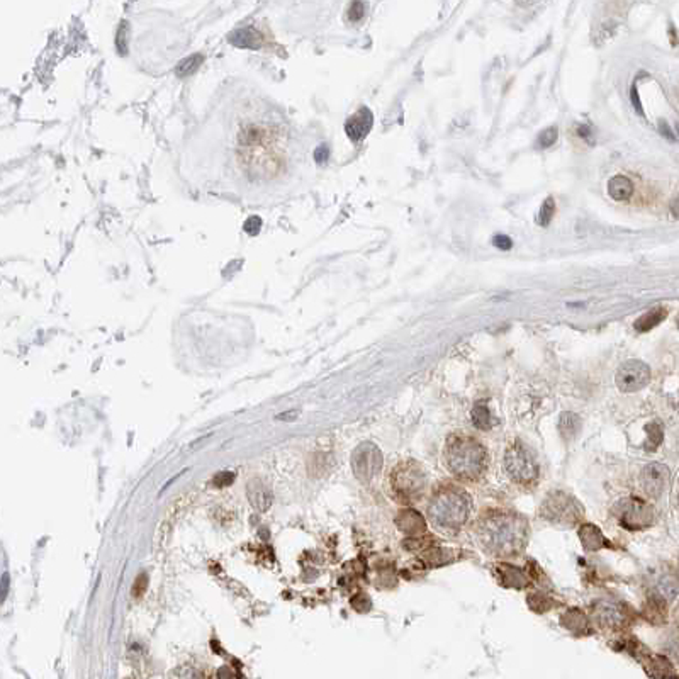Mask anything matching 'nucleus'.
Segmentation results:
<instances>
[{
    "label": "nucleus",
    "instance_id": "f257e3e1",
    "mask_svg": "<svg viewBox=\"0 0 679 679\" xmlns=\"http://www.w3.org/2000/svg\"><path fill=\"white\" fill-rule=\"evenodd\" d=\"M527 520L510 510H486L475 523V539L488 554L511 557L522 552L528 542Z\"/></svg>",
    "mask_w": 679,
    "mask_h": 679
},
{
    "label": "nucleus",
    "instance_id": "f03ea898",
    "mask_svg": "<svg viewBox=\"0 0 679 679\" xmlns=\"http://www.w3.org/2000/svg\"><path fill=\"white\" fill-rule=\"evenodd\" d=\"M443 464L457 480L478 483L489 469L488 448L473 435L453 433L445 442Z\"/></svg>",
    "mask_w": 679,
    "mask_h": 679
},
{
    "label": "nucleus",
    "instance_id": "7ed1b4c3",
    "mask_svg": "<svg viewBox=\"0 0 679 679\" xmlns=\"http://www.w3.org/2000/svg\"><path fill=\"white\" fill-rule=\"evenodd\" d=\"M470 515H473V500L465 489L457 484H442L431 493L428 520L436 530L458 533L469 523Z\"/></svg>",
    "mask_w": 679,
    "mask_h": 679
},
{
    "label": "nucleus",
    "instance_id": "20e7f679",
    "mask_svg": "<svg viewBox=\"0 0 679 679\" xmlns=\"http://www.w3.org/2000/svg\"><path fill=\"white\" fill-rule=\"evenodd\" d=\"M502 465H505V473L511 483H515L520 488H532L539 483V462H537L530 448L520 442V440H515V442L508 445V448L505 451V457H502Z\"/></svg>",
    "mask_w": 679,
    "mask_h": 679
},
{
    "label": "nucleus",
    "instance_id": "39448f33",
    "mask_svg": "<svg viewBox=\"0 0 679 679\" xmlns=\"http://www.w3.org/2000/svg\"><path fill=\"white\" fill-rule=\"evenodd\" d=\"M426 483H428V478H426L425 469L413 460L401 462L391 470L389 475L392 495L401 502L420 500L426 489Z\"/></svg>",
    "mask_w": 679,
    "mask_h": 679
},
{
    "label": "nucleus",
    "instance_id": "423d86ee",
    "mask_svg": "<svg viewBox=\"0 0 679 679\" xmlns=\"http://www.w3.org/2000/svg\"><path fill=\"white\" fill-rule=\"evenodd\" d=\"M583 515V506L564 491H552L540 505V517L559 527H574Z\"/></svg>",
    "mask_w": 679,
    "mask_h": 679
},
{
    "label": "nucleus",
    "instance_id": "0eeeda50",
    "mask_svg": "<svg viewBox=\"0 0 679 679\" xmlns=\"http://www.w3.org/2000/svg\"><path fill=\"white\" fill-rule=\"evenodd\" d=\"M615 520L620 527L628 532H641L649 528L656 520V511L649 502L641 498H625L619 501L613 510Z\"/></svg>",
    "mask_w": 679,
    "mask_h": 679
},
{
    "label": "nucleus",
    "instance_id": "6e6552de",
    "mask_svg": "<svg viewBox=\"0 0 679 679\" xmlns=\"http://www.w3.org/2000/svg\"><path fill=\"white\" fill-rule=\"evenodd\" d=\"M591 615H593V620L596 621L599 627L610 630H620L627 627L633 616L632 610H630L623 601L615 598L598 599L593 605Z\"/></svg>",
    "mask_w": 679,
    "mask_h": 679
},
{
    "label": "nucleus",
    "instance_id": "1a4fd4ad",
    "mask_svg": "<svg viewBox=\"0 0 679 679\" xmlns=\"http://www.w3.org/2000/svg\"><path fill=\"white\" fill-rule=\"evenodd\" d=\"M382 464H384V458H382L381 451L370 442L359 445L352 456V469H354L355 478L364 484L372 483L377 478Z\"/></svg>",
    "mask_w": 679,
    "mask_h": 679
},
{
    "label": "nucleus",
    "instance_id": "9d476101",
    "mask_svg": "<svg viewBox=\"0 0 679 679\" xmlns=\"http://www.w3.org/2000/svg\"><path fill=\"white\" fill-rule=\"evenodd\" d=\"M615 382L621 392L641 391L651 382L649 365L641 362V360H627L619 367Z\"/></svg>",
    "mask_w": 679,
    "mask_h": 679
},
{
    "label": "nucleus",
    "instance_id": "9b49d317",
    "mask_svg": "<svg viewBox=\"0 0 679 679\" xmlns=\"http://www.w3.org/2000/svg\"><path fill=\"white\" fill-rule=\"evenodd\" d=\"M669 480H671L669 469L664 464H657V462H652V464L643 467L641 478H638L643 495L652 498V500H657V498L664 495L669 486Z\"/></svg>",
    "mask_w": 679,
    "mask_h": 679
},
{
    "label": "nucleus",
    "instance_id": "f8f14e48",
    "mask_svg": "<svg viewBox=\"0 0 679 679\" xmlns=\"http://www.w3.org/2000/svg\"><path fill=\"white\" fill-rule=\"evenodd\" d=\"M374 125V116L369 107H360L354 116H350L345 122V133L355 143L367 138Z\"/></svg>",
    "mask_w": 679,
    "mask_h": 679
},
{
    "label": "nucleus",
    "instance_id": "ddd939ff",
    "mask_svg": "<svg viewBox=\"0 0 679 679\" xmlns=\"http://www.w3.org/2000/svg\"><path fill=\"white\" fill-rule=\"evenodd\" d=\"M679 593V581L678 577L671 574V572H664V574L657 576L654 586H652L651 596H656L663 599L665 603H671Z\"/></svg>",
    "mask_w": 679,
    "mask_h": 679
},
{
    "label": "nucleus",
    "instance_id": "4468645a",
    "mask_svg": "<svg viewBox=\"0 0 679 679\" xmlns=\"http://www.w3.org/2000/svg\"><path fill=\"white\" fill-rule=\"evenodd\" d=\"M396 525H398L399 530L408 533V535H423L426 530L425 518L414 510L401 511L398 517H396Z\"/></svg>",
    "mask_w": 679,
    "mask_h": 679
},
{
    "label": "nucleus",
    "instance_id": "2eb2a0df",
    "mask_svg": "<svg viewBox=\"0 0 679 679\" xmlns=\"http://www.w3.org/2000/svg\"><path fill=\"white\" fill-rule=\"evenodd\" d=\"M579 539L588 550H598L603 549V547H611L610 542L606 540V537L603 535V532L599 530L598 527H594V525H583V527L579 528Z\"/></svg>",
    "mask_w": 679,
    "mask_h": 679
},
{
    "label": "nucleus",
    "instance_id": "dca6fc26",
    "mask_svg": "<svg viewBox=\"0 0 679 679\" xmlns=\"http://www.w3.org/2000/svg\"><path fill=\"white\" fill-rule=\"evenodd\" d=\"M498 576H500L501 583L508 588H525L528 586V577L527 574H523L518 567L510 566V564H501L498 567Z\"/></svg>",
    "mask_w": 679,
    "mask_h": 679
},
{
    "label": "nucleus",
    "instance_id": "f3484780",
    "mask_svg": "<svg viewBox=\"0 0 679 679\" xmlns=\"http://www.w3.org/2000/svg\"><path fill=\"white\" fill-rule=\"evenodd\" d=\"M248 498L251 505L260 511L268 510V506L272 505V493L258 479H253L248 483Z\"/></svg>",
    "mask_w": 679,
    "mask_h": 679
},
{
    "label": "nucleus",
    "instance_id": "a211bd4d",
    "mask_svg": "<svg viewBox=\"0 0 679 679\" xmlns=\"http://www.w3.org/2000/svg\"><path fill=\"white\" fill-rule=\"evenodd\" d=\"M608 194L615 201H627L633 194V184L628 177L623 175H615L608 180Z\"/></svg>",
    "mask_w": 679,
    "mask_h": 679
},
{
    "label": "nucleus",
    "instance_id": "6ab92c4d",
    "mask_svg": "<svg viewBox=\"0 0 679 679\" xmlns=\"http://www.w3.org/2000/svg\"><path fill=\"white\" fill-rule=\"evenodd\" d=\"M665 316H668V310H665V307H654V310H651L649 312H646V315L638 317L637 321H635V330H637V332H641V333H646V332H651L652 328H656L657 325H660L663 323V321L665 320Z\"/></svg>",
    "mask_w": 679,
    "mask_h": 679
},
{
    "label": "nucleus",
    "instance_id": "aec40b11",
    "mask_svg": "<svg viewBox=\"0 0 679 679\" xmlns=\"http://www.w3.org/2000/svg\"><path fill=\"white\" fill-rule=\"evenodd\" d=\"M470 418H473V423L475 428L479 430H491L495 426V420H493V413L491 409L488 408L486 403H478L470 413Z\"/></svg>",
    "mask_w": 679,
    "mask_h": 679
},
{
    "label": "nucleus",
    "instance_id": "412c9836",
    "mask_svg": "<svg viewBox=\"0 0 679 679\" xmlns=\"http://www.w3.org/2000/svg\"><path fill=\"white\" fill-rule=\"evenodd\" d=\"M646 433H647V440H646V451H656L660 443H663L664 438V428L663 423L659 421H652L646 426Z\"/></svg>",
    "mask_w": 679,
    "mask_h": 679
},
{
    "label": "nucleus",
    "instance_id": "4be33fe9",
    "mask_svg": "<svg viewBox=\"0 0 679 679\" xmlns=\"http://www.w3.org/2000/svg\"><path fill=\"white\" fill-rule=\"evenodd\" d=\"M229 41H231L233 45H238V46L255 48L258 45V43H257L258 41V34L255 33V31L251 28H241V29H236L233 34H229Z\"/></svg>",
    "mask_w": 679,
    "mask_h": 679
},
{
    "label": "nucleus",
    "instance_id": "5701e85b",
    "mask_svg": "<svg viewBox=\"0 0 679 679\" xmlns=\"http://www.w3.org/2000/svg\"><path fill=\"white\" fill-rule=\"evenodd\" d=\"M586 620H588V619H586V615L579 610H569L567 613H564V616H562V623L571 630L584 628L586 627Z\"/></svg>",
    "mask_w": 679,
    "mask_h": 679
},
{
    "label": "nucleus",
    "instance_id": "b1692460",
    "mask_svg": "<svg viewBox=\"0 0 679 679\" xmlns=\"http://www.w3.org/2000/svg\"><path fill=\"white\" fill-rule=\"evenodd\" d=\"M554 214H555V201L552 199V197H547L544 204H542L540 207L539 216H537V223H539L542 228H547L550 224V221H552Z\"/></svg>",
    "mask_w": 679,
    "mask_h": 679
},
{
    "label": "nucleus",
    "instance_id": "393cba45",
    "mask_svg": "<svg viewBox=\"0 0 679 679\" xmlns=\"http://www.w3.org/2000/svg\"><path fill=\"white\" fill-rule=\"evenodd\" d=\"M577 426H579V420H577L576 414H572V413L562 414V418H561V433H562L564 436H566V438H571V436L576 433Z\"/></svg>",
    "mask_w": 679,
    "mask_h": 679
},
{
    "label": "nucleus",
    "instance_id": "a878e982",
    "mask_svg": "<svg viewBox=\"0 0 679 679\" xmlns=\"http://www.w3.org/2000/svg\"><path fill=\"white\" fill-rule=\"evenodd\" d=\"M201 63H202V56L201 55H194V56H191V58H185L182 63H180L177 67V73L180 75V77H185L187 73L194 72V70L199 67Z\"/></svg>",
    "mask_w": 679,
    "mask_h": 679
},
{
    "label": "nucleus",
    "instance_id": "bb28decb",
    "mask_svg": "<svg viewBox=\"0 0 679 679\" xmlns=\"http://www.w3.org/2000/svg\"><path fill=\"white\" fill-rule=\"evenodd\" d=\"M557 127H547L545 131H542L539 136V147L540 148H550L552 144L557 141Z\"/></svg>",
    "mask_w": 679,
    "mask_h": 679
},
{
    "label": "nucleus",
    "instance_id": "cd10ccee",
    "mask_svg": "<svg viewBox=\"0 0 679 679\" xmlns=\"http://www.w3.org/2000/svg\"><path fill=\"white\" fill-rule=\"evenodd\" d=\"M172 679H204V678H202V674L197 671L196 668L184 665V668H179L177 671H174Z\"/></svg>",
    "mask_w": 679,
    "mask_h": 679
},
{
    "label": "nucleus",
    "instance_id": "c85d7f7f",
    "mask_svg": "<svg viewBox=\"0 0 679 679\" xmlns=\"http://www.w3.org/2000/svg\"><path fill=\"white\" fill-rule=\"evenodd\" d=\"M260 228H262V219H260L258 216H250V218L246 219L245 224H243V229L251 236L257 235V233L260 231Z\"/></svg>",
    "mask_w": 679,
    "mask_h": 679
},
{
    "label": "nucleus",
    "instance_id": "c756f323",
    "mask_svg": "<svg viewBox=\"0 0 679 679\" xmlns=\"http://www.w3.org/2000/svg\"><path fill=\"white\" fill-rule=\"evenodd\" d=\"M365 14V6L362 2H354L350 6V9H348V19L350 21H360L362 19V16Z\"/></svg>",
    "mask_w": 679,
    "mask_h": 679
},
{
    "label": "nucleus",
    "instance_id": "7c9ffc66",
    "mask_svg": "<svg viewBox=\"0 0 679 679\" xmlns=\"http://www.w3.org/2000/svg\"><path fill=\"white\" fill-rule=\"evenodd\" d=\"M493 245H495L496 248H500V250H510L511 246H513V241H511V238H508V236L498 235V236L493 238Z\"/></svg>",
    "mask_w": 679,
    "mask_h": 679
},
{
    "label": "nucleus",
    "instance_id": "2f4dec72",
    "mask_svg": "<svg viewBox=\"0 0 679 679\" xmlns=\"http://www.w3.org/2000/svg\"><path fill=\"white\" fill-rule=\"evenodd\" d=\"M328 155H330L328 147H325V144H321V147L317 148L316 152H315V160H316L317 163H325L326 160H328Z\"/></svg>",
    "mask_w": 679,
    "mask_h": 679
},
{
    "label": "nucleus",
    "instance_id": "473e14b6",
    "mask_svg": "<svg viewBox=\"0 0 679 679\" xmlns=\"http://www.w3.org/2000/svg\"><path fill=\"white\" fill-rule=\"evenodd\" d=\"M630 94H632V95H630V97H632V102H633V105H635V109H637V112H638V114H642V105H641V102H638L637 87L633 85V87H632V92H630Z\"/></svg>",
    "mask_w": 679,
    "mask_h": 679
},
{
    "label": "nucleus",
    "instance_id": "72a5a7b5",
    "mask_svg": "<svg viewBox=\"0 0 679 679\" xmlns=\"http://www.w3.org/2000/svg\"><path fill=\"white\" fill-rule=\"evenodd\" d=\"M671 214L676 219H679V196L674 197L673 202H671Z\"/></svg>",
    "mask_w": 679,
    "mask_h": 679
},
{
    "label": "nucleus",
    "instance_id": "f704fd0d",
    "mask_svg": "<svg viewBox=\"0 0 679 679\" xmlns=\"http://www.w3.org/2000/svg\"><path fill=\"white\" fill-rule=\"evenodd\" d=\"M577 133H579V136L583 140H588L591 138V130L588 126H579V130H577Z\"/></svg>",
    "mask_w": 679,
    "mask_h": 679
},
{
    "label": "nucleus",
    "instance_id": "c9c22d12",
    "mask_svg": "<svg viewBox=\"0 0 679 679\" xmlns=\"http://www.w3.org/2000/svg\"><path fill=\"white\" fill-rule=\"evenodd\" d=\"M295 416H298V413H295V411H293V413H284V414H279V416H277V420L290 421V420H294Z\"/></svg>",
    "mask_w": 679,
    "mask_h": 679
},
{
    "label": "nucleus",
    "instance_id": "e433bc0d",
    "mask_svg": "<svg viewBox=\"0 0 679 679\" xmlns=\"http://www.w3.org/2000/svg\"><path fill=\"white\" fill-rule=\"evenodd\" d=\"M678 409H679V394H678Z\"/></svg>",
    "mask_w": 679,
    "mask_h": 679
},
{
    "label": "nucleus",
    "instance_id": "4c0bfd02",
    "mask_svg": "<svg viewBox=\"0 0 679 679\" xmlns=\"http://www.w3.org/2000/svg\"><path fill=\"white\" fill-rule=\"evenodd\" d=\"M678 326H679V317H678Z\"/></svg>",
    "mask_w": 679,
    "mask_h": 679
},
{
    "label": "nucleus",
    "instance_id": "58836bf2",
    "mask_svg": "<svg viewBox=\"0 0 679 679\" xmlns=\"http://www.w3.org/2000/svg\"><path fill=\"white\" fill-rule=\"evenodd\" d=\"M676 679H679V678H676Z\"/></svg>",
    "mask_w": 679,
    "mask_h": 679
}]
</instances>
